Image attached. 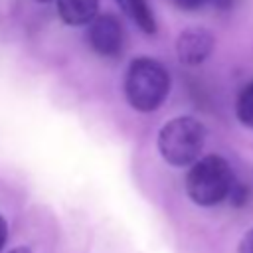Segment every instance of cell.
Segmentation results:
<instances>
[{"label": "cell", "instance_id": "6da1fadb", "mask_svg": "<svg viewBox=\"0 0 253 253\" xmlns=\"http://www.w3.org/2000/svg\"><path fill=\"white\" fill-rule=\"evenodd\" d=\"M170 75L154 57H136L125 73V95L132 109L140 113L156 111L168 97Z\"/></svg>", "mask_w": 253, "mask_h": 253}, {"label": "cell", "instance_id": "7a4b0ae2", "mask_svg": "<svg viewBox=\"0 0 253 253\" xmlns=\"http://www.w3.org/2000/svg\"><path fill=\"white\" fill-rule=\"evenodd\" d=\"M206 128L194 117H174L158 132V152L170 166H188L200 160Z\"/></svg>", "mask_w": 253, "mask_h": 253}, {"label": "cell", "instance_id": "3957f363", "mask_svg": "<svg viewBox=\"0 0 253 253\" xmlns=\"http://www.w3.org/2000/svg\"><path fill=\"white\" fill-rule=\"evenodd\" d=\"M233 184L231 166L217 154H208L194 162L186 176V192L190 200L206 208L229 198Z\"/></svg>", "mask_w": 253, "mask_h": 253}, {"label": "cell", "instance_id": "277c9868", "mask_svg": "<svg viewBox=\"0 0 253 253\" xmlns=\"http://www.w3.org/2000/svg\"><path fill=\"white\" fill-rule=\"evenodd\" d=\"M215 47L213 34L204 26H190L180 32L176 38V55L184 65H200L204 63Z\"/></svg>", "mask_w": 253, "mask_h": 253}, {"label": "cell", "instance_id": "5b68a950", "mask_svg": "<svg viewBox=\"0 0 253 253\" xmlns=\"http://www.w3.org/2000/svg\"><path fill=\"white\" fill-rule=\"evenodd\" d=\"M87 40L99 55H117L123 49V26L111 14L97 16L87 28Z\"/></svg>", "mask_w": 253, "mask_h": 253}, {"label": "cell", "instance_id": "8992f818", "mask_svg": "<svg viewBox=\"0 0 253 253\" xmlns=\"http://www.w3.org/2000/svg\"><path fill=\"white\" fill-rule=\"evenodd\" d=\"M99 0H57V14L67 26H85L97 18Z\"/></svg>", "mask_w": 253, "mask_h": 253}, {"label": "cell", "instance_id": "52a82bcc", "mask_svg": "<svg viewBox=\"0 0 253 253\" xmlns=\"http://www.w3.org/2000/svg\"><path fill=\"white\" fill-rule=\"evenodd\" d=\"M119 6L134 20V24L144 32V34H154L156 32V20L154 14L148 6L146 0H121Z\"/></svg>", "mask_w": 253, "mask_h": 253}, {"label": "cell", "instance_id": "ba28073f", "mask_svg": "<svg viewBox=\"0 0 253 253\" xmlns=\"http://www.w3.org/2000/svg\"><path fill=\"white\" fill-rule=\"evenodd\" d=\"M235 115L243 126L253 128V81L239 91L235 101Z\"/></svg>", "mask_w": 253, "mask_h": 253}, {"label": "cell", "instance_id": "9c48e42d", "mask_svg": "<svg viewBox=\"0 0 253 253\" xmlns=\"http://www.w3.org/2000/svg\"><path fill=\"white\" fill-rule=\"evenodd\" d=\"M247 196H249L247 186H243V184L235 182V184H233V188H231V194H229V202H231L233 206H243V204L247 202Z\"/></svg>", "mask_w": 253, "mask_h": 253}, {"label": "cell", "instance_id": "30bf717a", "mask_svg": "<svg viewBox=\"0 0 253 253\" xmlns=\"http://www.w3.org/2000/svg\"><path fill=\"white\" fill-rule=\"evenodd\" d=\"M239 253H253V229H249L239 241Z\"/></svg>", "mask_w": 253, "mask_h": 253}, {"label": "cell", "instance_id": "8fae6325", "mask_svg": "<svg viewBox=\"0 0 253 253\" xmlns=\"http://www.w3.org/2000/svg\"><path fill=\"white\" fill-rule=\"evenodd\" d=\"M178 8H182V10H196V8H200L206 0H172Z\"/></svg>", "mask_w": 253, "mask_h": 253}, {"label": "cell", "instance_id": "7c38bea8", "mask_svg": "<svg viewBox=\"0 0 253 253\" xmlns=\"http://www.w3.org/2000/svg\"><path fill=\"white\" fill-rule=\"evenodd\" d=\"M6 239H8V225H6V219L0 215V251L6 245Z\"/></svg>", "mask_w": 253, "mask_h": 253}, {"label": "cell", "instance_id": "4fadbf2b", "mask_svg": "<svg viewBox=\"0 0 253 253\" xmlns=\"http://www.w3.org/2000/svg\"><path fill=\"white\" fill-rule=\"evenodd\" d=\"M215 8H219V10H227V8H231V4H233V0H210Z\"/></svg>", "mask_w": 253, "mask_h": 253}, {"label": "cell", "instance_id": "5bb4252c", "mask_svg": "<svg viewBox=\"0 0 253 253\" xmlns=\"http://www.w3.org/2000/svg\"><path fill=\"white\" fill-rule=\"evenodd\" d=\"M10 253H32L28 247H16V249H12Z\"/></svg>", "mask_w": 253, "mask_h": 253}, {"label": "cell", "instance_id": "9a60e30c", "mask_svg": "<svg viewBox=\"0 0 253 253\" xmlns=\"http://www.w3.org/2000/svg\"><path fill=\"white\" fill-rule=\"evenodd\" d=\"M38 2H49V0H38Z\"/></svg>", "mask_w": 253, "mask_h": 253}, {"label": "cell", "instance_id": "2e32d148", "mask_svg": "<svg viewBox=\"0 0 253 253\" xmlns=\"http://www.w3.org/2000/svg\"><path fill=\"white\" fill-rule=\"evenodd\" d=\"M117 2H121V0H117Z\"/></svg>", "mask_w": 253, "mask_h": 253}]
</instances>
